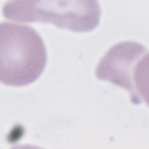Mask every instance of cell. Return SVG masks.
Listing matches in <instances>:
<instances>
[{
  "label": "cell",
  "instance_id": "1",
  "mask_svg": "<svg viewBox=\"0 0 149 149\" xmlns=\"http://www.w3.org/2000/svg\"><path fill=\"white\" fill-rule=\"evenodd\" d=\"M47 50L40 34L29 26L0 23V83L26 86L43 72Z\"/></svg>",
  "mask_w": 149,
  "mask_h": 149
},
{
  "label": "cell",
  "instance_id": "2",
  "mask_svg": "<svg viewBox=\"0 0 149 149\" xmlns=\"http://www.w3.org/2000/svg\"><path fill=\"white\" fill-rule=\"evenodd\" d=\"M2 14L20 22H47L74 33L93 30L100 21L98 0H7Z\"/></svg>",
  "mask_w": 149,
  "mask_h": 149
},
{
  "label": "cell",
  "instance_id": "3",
  "mask_svg": "<svg viewBox=\"0 0 149 149\" xmlns=\"http://www.w3.org/2000/svg\"><path fill=\"white\" fill-rule=\"evenodd\" d=\"M146 52V47L141 43L134 41L119 42L109 48L100 59L95 69V77L127 90L132 101L139 104L141 99L134 86L133 71L137 61Z\"/></svg>",
  "mask_w": 149,
  "mask_h": 149
},
{
  "label": "cell",
  "instance_id": "4",
  "mask_svg": "<svg viewBox=\"0 0 149 149\" xmlns=\"http://www.w3.org/2000/svg\"><path fill=\"white\" fill-rule=\"evenodd\" d=\"M133 81L139 98L149 106V52L143 55L135 64Z\"/></svg>",
  "mask_w": 149,
  "mask_h": 149
}]
</instances>
